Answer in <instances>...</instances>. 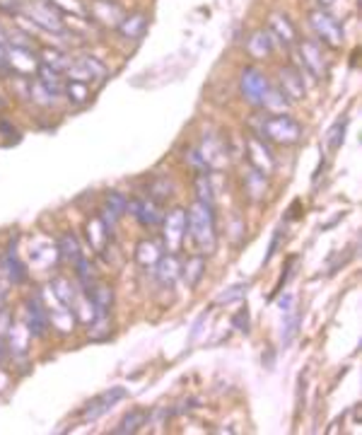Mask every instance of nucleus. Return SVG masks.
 I'll return each instance as SVG.
<instances>
[{"label":"nucleus","mask_w":362,"mask_h":435,"mask_svg":"<svg viewBox=\"0 0 362 435\" xmlns=\"http://www.w3.org/2000/svg\"><path fill=\"white\" fill-rule=\"evenodd\" d=\"M188 218V235L193 240V247H196L198 254H213L217 245V235H215V211L208 204H196L191 206V211L186 213Z\"/></svg>","instance_id":"1"},{"label":"nucleus","mask_w":362,"mask_h":435,"mask_svg":"<svg viewBox=\"0 0 362 435\" xmlns=\"http://www.w3.org/2000/svg\"><path fill=\"white\" fill-rule=\"evenodd\" d=\"M258 138L275 145H295L302 140V124L288 114H273L261 119L258 124Z\"/></svg>","instance_id":"2"},{"label":"nucleus","mask_w":362,"mask_h":435,"mask_svg":"<svg viewBox=\"0 0 362 435\" xmlns=\"http://www.w3.org/2000/svg\"><path fill=\"white\" fill-rule=\"evenodd\" d=\"M309 27L317 34V39L329 49H340L343 44V27L340 22L324 8H317L309 13Z\"/></svg>","instance_id":"3"},{"label":"nucleus","mask_w":362,"mask_h":435,"mask_svg":"<svg viewBox=\"0 0 362 435\" xmlns=\"http://www.w3.org/2000/svg\"><path fill=\"white\" fill-rule=\"evenodd\" d=\"M19 13L27 15L37 27L46 29V32H54V34H65V19L63 13L58 8L49 3V0H39V3H29L22 5Z\"/></svg>","instance_id":"4"},{"label":"nucleus","mask_w":362,"mask_h":435,"mask_svg":"<svg viewBox=\"0 0 362 435\" xmlns=\"http://www.w3.org/2000/svg\"><path fill=\"white\" fill-rule=\"evenodd\" d=\"M268 88H271V83H268L266 73H263L261 68H256V65H247V68L242 70V75H239L242 97L247 99L252 107H261Z\"/></svg>","instance_id":"5"},{"label":"nucleus","mask_w":362,"mask_h":435,"mask_svg":"<svg viewBox=\"0 0 362 435\" xmlns=\"http://www.w3.org/2000/svg\"><path fill=\"white\" fill-rule=\"evenodd\" d=\"M165 222V232H162V242H165L167 252L170 254H176V252L183 247V240H186L188 232V218L183 208H174L172 213H167L162 218Z\"/></svg>","instance_id":"6"},{"label":"nucleus","mask_w":362,"mask_h":435,"mask_svg":"<svg viewBox=\"0 0 362 435\" xmlns=\"http://www.w3.org/2000/svg\"><path fill=\"white\" fill-rule=\"evenodd\" d=\"M126 397H129L126 387H109L106 392L97 394L94 399H90V402L85 404L83 411H80V418H83V421H97V418H101L104 413H109L119 402H124Z\"/></svg>","instance_id":"7"},{"label":"nucleus","mask_w":362,"mask_h":435,"mask_svg":"<svg viewBox=\"0 0 362 435\" xmlns=\"http://www.w3.org/2000/svg\"><path fill=\"white\" fill-rule=\"evenodd\" d=\"M244 145H247V163L252 170L261 172V174H271L275 170V158H273V150L268 148V143L263 138H258L256 133L247 136V140H244Z\"/></svg>","instance_id":"8"},{"label":"nucleus","mask_w":362,"mask_h":435,"mask_svg":"<svg viewBox=\"0 0 362 435\" xmlns=\"http://www.w3.org/2000/svg\"><path fill=\"white\" fill-rule=\"evenodd\" d=\"M268 34L273 37V44H280L283 49H290L295 47V44L299 42V34H297V27L293 24V19L288 17V15L283 13H273L271 17H268Z\"/></svg>","instance_id":"9"},{"label":"nucleus","mask_w":362,"mask_h":435,"mask_svg":"<svg viewBox=\"0 0 362 435\" xmlns=\"http://www.w3.org/2000/svg\"><path fill=\"white\" fill-rule=\"evenodd\" d=\"M106 65L94 56H83V58L73 60L70 68L65 70L68 80H80V83H90V80H104L106 78Z\"/></svg>","instance_id":"10"},{"label":"nucleus","mask_w":362,"mask_h":435,"mask_svg":"<svg viewBox=\"0 0 362 435\" xmlns=\"http://www.w3.org/2000/svg\"><path fill=\"white\" fill-rule=\"evenodd\" d=\"M24 315H27V322H24V327L29 329V334H32V338H42L49 334V312H46V305L42 302V297L34 295L29 297L27 302H24Z\"/></svg>","instance_id":"11"},{"label":"nucleus","mask_w":362,"mask_h":435,"mask_svg":"<svg viewBox=\"0 0 362 435\" xmlns=\"http://www.w3.org/2000/svg\"><path fill=\"white\" fill-rule=\"evenodd\" d=\"M278 90L290 99V102H299L307 95V85H304L302 70H297L295 65H285L278 70Z\"/></svg>","instance_id":"12"},{"label":"nucleus","mask_w":362,"mask_h":435,"mask_svg":"<svg viewBox=\"0 0 362 435\" xmlns=\"http://www.w3.org/2000/svg\"><path fill=\"white\" fill-rule=\"evenodd\" d=\"M297 54H299V60H302V68L304 73L309 75V78L314 80H321L326 75V60L324 56H321V47L317 42H297Z\"/></svg>","instance_id":"13"},{"label":"nucleus","mask_w":362,"mask_h":435,"mask_svg":"<svg viewBox=\"0 0 362 435\" xmlns=\"http://www.w3.org/2000/svg\"><path fill=\"white\" fill-rule=\"evenodd\" d=\"M39 63L42 60L34 56L32 49L13 47L8 51V70H13V75H17V78H29L32 73H37Z\"/></svg>","instance_id":"14"},{"label":"nucleus","mask_w":362,"mask_h":435,"mask_svg":"<svg viewBox=\"0 0 362 435\" xmlns=\"http://www.w3.org/2000/svg\"><path fill=\"white\" fill-rule=\"evenodd\" d=\"M129 211L131 215L135 218L140 225L145 227H155L157 222H162V218H165V213H162L160 204L152 199H135V201H129Z\"/></svg>","instance_id":"15"},{"label":"nucleus","mask_w":362,"mask_h":435,"mask_svg":"<svg viewBox=\"0 0 362 435\" xmlns=\"http://www.w3.org/2000/svg\"><path fill=\"white\" fill-rule=\"evenodd\" d=\"M90 15L94 22H101L106 27H119V22L124 19V10L121 5H116L114 0H94L90 5Z\"/></svg>","instance_id":"16"},{"label":"nucleus","mask_w":362,"mask_h":435,"mask_svg":"<svg viewBox=\"0 0 362 435\" xmlns=\"http://www.w3.org/2000/svg\"><path fill=\"white\" fill-rule=\"evenodd\" d=\"M145 29H147V15L138 10V13L124 15V19L119 22L116 32H119L121 37L126 39V42H138V39H142Z\"/></svg>","instance_id":"17"},{"label":"nucleus","mask_w":362,"mask_h":435,"mask_svg":"<svg viewBox=\"0 0 362 435\" xmlns=\"http://www.w3.org/2000/svg\"><path fill=\"white\" fill-rule=\"evenodd\" d=\"M0 266H3V273L5 278H8L13 286H22V283H27L29 278V271L27 266L19 261V256L15 254V249H8L3 254V259H0Z\"/></svg>","instance_id":"18"},{"label":"nucleus","mask_w":362,"mask_h":435,"mask_svg":"<svg viewBox=\"0 0 362 435\" xmlns=\"http://www.w3.org/2000/svg\"><path fill=\"white\" fill-rule=\"evenodd\" d=\"M155 276L162 286H174L176 278H181V264L176 254H162L160 261L155 264Z\"/></svg>","instance_id":"19"},{"label":"nucleus","mask_w":362,"mask_h":435,"mask_svg":"<svg viewBox=\"0 0 362 435\" xmlns=\"http://www.w3.org/2000/svg\"><path fill=\"white\" fill-rule=\"evenodd\" d=\"M46 312H49V325L54 329H58L60 334H70L78 325V317H75L73 307H65L60 305L58 300H56V307H46Z\"/></svg>","instance_id":"20"},{"label":"nucleus","mask_w":362,"mask_h":435,"mask_svg":"<svg viewBox=\"0 0 362 435\" xmlns=\"http://www.w3.org/2000/svg\"><path fill=\"white\" fill-rule=\"evenodd\" d=\"M273 37L268 34V29H256V32L249 34L247 39V51L252 58H266V56H271L273 51Z\"/></svg>","instance_id":"21"},{"label":"nucleus","mask_w":362,"mask_h":435,"mask_svg":"<svg viewBox=\"0 0 362 435\" xmlns=\"http://www.w3.org/2000/svg\"><path fill=\"white\" fill-rule=\"evenodd\" d=\"M51 295H54L56 300L60 302V305L73 307L75 300L80 297V293H78V288H75V283H70L68 278L56 276L54 281H51Z\"/></svg>","instance_id":"22"},{"label":"nucleus","mask_w":362,"mask_h":435,"mask_svg":"<svg viewBox=\"0 0 362 435\" xmlns=\"http://www.w3.org/2000/svg\"><path fill=\"white\" fill-rule=\"evenodd\" d=\"M147 418H150V411L147 409H131L129 413H126L124 418H121L119 428H114V435H131V433H138L142 426L147 423Z\"/></svg>","instance_id":"23"},{"label":"nucleus","mask_w":362,"mask_h":435,"mask_svg":"<svg viewBox=\"0 0 362 435\" xmlns=\"http://www.w3.org/2000/svg\"><path fill=\"white\" fill-rule=\"evenodd\" d=\"M206 276V256L193 254L186 259V264L181 266V278L188 288H196L201 283V278Z\"/></svg>","instance_id":"24"},{"label":"nucleus","mask_w":362,"mask_h":435,"mask_svg":"<svg viewBox=\"0 0 362 435\" xmlns=\"http://www.w3.org/2000/svg\"><path fill=\"white\" fill-rule=\"evenodd\" d=\"M162 256V247L155 240H142L135 249V261L142 269H155V264Z\"/></svg>","instance_id":"25"},{"label":"nucleus","mask_w":362,"mask_h":435,"mask_svg":"<svg viewBox=\"0 0 362 435\" xmlns=\"http://www.w3.org/2000/svg\"><path fill=\"white\" fill-rule=\"evenodd\" d=\"M29 338H32V334H29V329L24 325H10L8 329V351L10 353H17V356H24L27 353V343Z\"/></svg>","instance_id":"26"},{"label":"nucleus","mask_w":362,"mask_h":435,"mask_svg":"<svg viewBox=\"0 0 362 435\" xmlns=\"http://www.w3.org/2000/svg\"><path fill=\"white\" fill-rule=\"evenodd\" d=\"M266 189H268L266 174H261V172H256V170H252V167H249V172L244 174V191H247L249 199H252V201H261L263 196H266Z\"/></svg>","instance_id":"27"},{"label":"nucleus","mask_w":362,"mask_h":435,"mask_svg":"<svg viewBox=\"0 0 362 435\" xmlns=\"http://www.w3.org/2000/svg\"><path fill=\"white\" fill-rule=\"evenodd\" d=\"M58 256H63L65 261H70V264H78L80 259H83V247H80L78 237L73 235V232H65V235H60L58 240Z\"/></svg>","instance_id":"28"},{"label":"nucleus","mask_w":362,"mask_h":435,"mask_svg":"<svg viewBox=\"0 0 362 435\" xmlns=\"http://www.w3.org/2000/svg\"><path fill=\"white\" fill-rule=\"evenodd\" d=\"M37 80L44 85L46 90H49L51 95H56V97H58V95L63 92V78H60L58 70H54L51 65L39 63V68H37Z\"/></svg>","instance_id":"29"},{"label":"nucleus","mask_w":362,"mask_h":435,"mask_svg":"<svg viewBox=\"0 0 362 435\" xmlns=\"http://www.w3.org/2000/svg\"><path fill=\"white\" fill-rule=\"evenodd\" d=\"M88 240H90V245H92V249H97V252H99L101 247H104L106 242L111 240L109 230H106V225L101 222L99 215L92 218V220L88 222Z\"/></svg>","instance_id":"30"},{"label":"nucleus","mask_w":362,"mask_h":435,"mask_svg":"<svg viewBox=\"0 0 362 435\" xmlns=\"http://www.w3.org/2000/svg\"><path fill=\"white\" fill-rule=\"evenodd\" d=\"M63 95L70 104L80 107L90 99V88L88 83H80V80H68V83H63Z\"/></svg>","instance_id":"31"},{"label":"nucleus","mask_w":362,"mask_h":435,"mask_svg":"<svg viewBox=\"0 0 362 435\" xmlns=\"http://www.w3.org/2000/svg\"><path fill=\"white\" fill-rule=\"evenodd\" d=\"M196 194H198V201H201V204L215 206V186H213L211 174H206V172L196 174Z\"/></svg>","instance_id":"32"},{"label":"nucleus","mask_w":362,"mask_h":435,"mask_svg":"<svg viewBox=\"0 0 362 435\" xmlns=\"http://www.w3.org/2000/svg\"><path fill=\"white\" fill-rule=\"evenodd\" d=\"M42 63L51 65L54 70H58V73H65V70L70 68V63H73V58H68L63 51H58V49H44L42 51Z\"/></svg>","instance_id":"33"},{"label":"nucleus","mask_w":362,"mask_h":435,"mask_svg":"<svg viewBox=\"0 0 362 435\" xmlns=\"http://www.w3.org/2000/svg\"><path fill=\"white\" fill-rule=\"evenodd\" d=\"M297 327H299V312L297 310H290L283 315V331H280V341L283 346H290L293 338L297 336Z\"/></svg>","instance_id":"34"},{"label":"nucleus","mask_w":362,"mask_h":435,"mask_svg":"<svg viewBox=\"0 0 362 435\" xmlns=\"http://www.w3.org/2000/svg\"><path fill=\"white\" fill-rule=\"evenodd\" d=\"M104 211L119 220V218L129 211V199H126L124 194H119V191H109V194H106V201H104Z\"/></svg>","instance_id":"35"},{"label":"nucleus","mask_w":362,"mask_h":435,"mask_svg":"<svg viewBox=\"0 0 362 435\" xmlns=\"http://www.w3.org/2000/svg\"><path fill=\"white\" fill-rule=\"evenodd\" d=\"M261 107L268 109V111H275V114H283V111L290 107V99L285 97V95L280 92L278 88H268V92H266V97H263Z\"/></svg>","instance_id":"36"},{"label":"nucleus","mask_w":362,"mask_h":435,"mask_svg":"<svg viewBox=\"0 0 362 435\" xmlns=\"http://www.w3.org/2000/svg\"><path fill=\"white\" fill-rule=\"evenodd\" d=\"M29 97L37 104H42V107H54L56 104V95H51L39 80H34V83L29 80Z\"/></svg>","instance_id":"37"},{"label":"nucleus","mask_w":362,"mask_h":435,"mask_svg":"<svg viewBox=\"0 0 362 435\" xmlns=\"http://www.w3.org/2000/svg\"><path fill=\"white\" fill-rule=\"evenodd\" d=\"M247 283H237V286L227 288L225 293H220V295L215 297V305H229V302L234 300H242L244 295H247Z\"/></svg>","instance_id":"38"},{"label":"nucleus","mask_w":362,"mask_h":435,"mask_svg":"<svg viewBox=\"0 0 362 435\" xmlns=\"http://www.w3.org/2000/svg\"><path fill=\"white\" fill-rule=\"evenodd\" d=\"M172 189H174V186H172V181H167L165 177H160V179H155L150 184V194H152V201H157V204H160L162 199H170L172 196Z\"/></svg>","instance_id":"39"},{"label":"nucleus","mask_w":362,"mask_h":435,"mask_svg":"<svg viewBox=\"0 0 362 435\" xmlns=\"http://www.w3.org/2000/svg\"><path fill=\"white\" fill-rule=\"evenodd\" d=\"M345 124L348 121H338V124H334V129L329 131V136H326V145H329V150H338L340 145H343V133H345Z\"/></svg>","instance_id":"40"},{"label":"nucleus","mask_w":362,"mask_h":435,"mask_svg":"<svg viewBox=\"0 0 362 435\" xmlns=\"http://www.w3.org/2000/svg\"><path fill=\"white\" fill-rule=\"evenodd\" d=\"M54 8H58L60 13H73V15H80L83 13V3L80 0H49Z\"/></svg>","instance_id":"41"},{"label":"nucleus","mask_w":362,"mask_h":435,"mask_svg":"<svg viewBox=\"0 0 362 435\" xmlns=\"http://www.w3.org/2000/svg\"><path fill=\"white\" fill-rule=\"evenodd\" d=\"M232 327L237 329V331L242 334H249V329H252V320H249V310L244 307V310H239L237 315L232 317Z\"/></svg>","instance_id":"42"},{"label":"nucleus","mask_w":362,"mask_h":435,"mask_svg":"<svg viewBox=\"0 0 362 435\" xmlns=\"http://www.w3.org/2000/svg\"><path fill=\"white\" fill-rule=\"evenodd\" d=\"M278 307H280V312H290V310H295V297L293 295H285V297H280L278 300Z\"/></svg>","instance_id":"43"},{"label":"nucleus","mask_w":362,"mask_h":435,"mask_svg":"<svg viewBox=\"0 0 362 435\" xmlns=\"http://www.w3.org/2000/svg\"><path fill=\"white\" fill-rule=\"evenodd\" d=\"M278 242H280V230H275V237H273L271 247H268V254H266V259H263V261H266V264L273 259V254H275V252H278Z\"/></svg>","instance_id":"44"},{"label":"nucleus","mask_w":362,"mask_h":435,"mask_svg":"<svg viewBox=\"0 0 362 435\" xmlns=\"http://www.w3.org/2000/svg\"><path fill=\"white\" fill-rule=\"evenodd\" d=\"M0 70H8V49H5V44H0Z\"/></svg>","instance_id":"45"},{"label":"nucleus","mask_w":362,"mask_h":435,"mask_svg":"<svg viewBox=\"0 0 362 435\" xmlns=\"http://www.w3.org/2000/svg\"><path fill=\"white\" fill-rule=\"evenodd\" d=\"M8 343H5V338L3 336H0V366H3V361H5V358H8Z\"/></svg>","instance_id":"46"},{"label":"nucleus","mask_w":362,"mask_h":435,"mask_svg":"<svg viewBox=\"0 0 362 435\" xmlns=\"http://www.w3.org/2000/svg\"><path fill=\"white\" fill-rule=\"evenodd\" d=\"M5 300H8V290H5V286L0 283V310L5 307Z\"/></svg>","instance_id":"47"},{"label":"nucleus","mask_w":362,"mask_h":435,"mask_svg":"<svg viewBox=\"0 0 362 435\" xmlns=\"http://www.w3.org/2000/svg\"><path fill=\"white\" fill-rule=\"evenodd\" d=\"M8 382H10L8 372H3V370H0V392H3V389L8 387Z\"/></svg>","instance_id":"48"},{"label":"nucleus","mask_w":362,"mask_h":435,"mask_svg":"<svg viewBox=\"0 0 362 435\" xmlns=\"http://www.w3.org/2000/svg\"><path fill=\"white\" fill-rule=\"evenodd\" d=\"M317 3H319V8H331V5H334L336 3V0H317Z\"/></svg>","instance_id":"49"},{"label":"nucleus","mask_w":362,"mask_h":435,"mask_svg":"<svg viewBox=\"0 0 362 435\" xmlns=\"http://www.w3.org/2000/svg\"><path fill=\"white\" fill-rule=\"evenodd\" d=\"M5 42H8V32H5V29L0 27V44H5Z\"/></svg>","instance_id":"50"},{"label":"nucleus","mask_w":362,"mask_h":435,"mask_svg":"<svg viewBox=\"0 0 362 435\" xmlns=\"http://www.w3.org/2000/svg\"><path fill=\"white\" fill-rule=\"evenodd\" d=\"M0 104H3V102H0Z\"/></svg>","instance_id":"51"}]
</instances>
